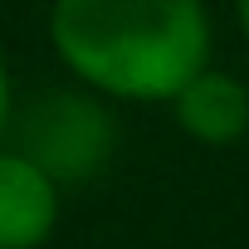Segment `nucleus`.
<instances>
[{
    "instance_id": "obj_1",
    "label": "nucleus",
    "mask_w": 249,
    "mask_h": 249,
    "mask_svg": "<svg viewBox=\"0 0 249 249\" xmlns=\"http://www.w3.org/2000/svg\"><path fill=\"white\" fill-rule=\"evenodd\" d=\"M49 49L107 103H171L215 64L205 0H49Z\"/></svg>"
},
{
    "instance_id": "obj_2",
    "label": "nucleus",
    "mask_w": 249,
    "mask_h": 249,
    "mask_svg": "<svg viewBox=\"0 0 249 249\" xmlns=\"http://www.w3.org/2000/svg\"><path fill=\"white\" fill-rule=\"evenodd\" d=\"M15 152H25L35 166H44L64 191L93 181L117 147V117L112 103L69 83V88H44L25 107H15L10 137Z\"/></svg>"
},
{
    "instance_id": "obj_3",
    "label": "nucleus",
    "mask_w": 249,
    "mask_h": 249,
    "mask_svg": "<svg viewBox=\"0 0 249 249\" xmlns=\"http://www.w3.org/2000/svg\"><path fill=\"white\" fill-rule=\"evenodd\" d=\"M64 215V186L10 142L0 147V249H44Z\"/></svg>"
},
{
    "instance_id": "obj_4",
    "label": "nucleus",
    "mask_w": 249,
    "mask_h": 249,
    "mask_svg": "<svg viewBox=\"0 0 249 249\" xmlns=\"http://www.w3.org/2000/svg\"><path fill=\"white\" fill-rule=\"evenodd\" d=\"M166 107L196 147L225 152L249 137V83L230 69H215V64L200 69Z\"/></svg>"
},
{
    "instance_id": "obj_5",
    "label": "nucleus",
    "mask_w": 249,
    "mask_h": 249,
    "mask_svg": "<svg viewBox=\"0 0 249 249\" xmlns=\"http://www.w3.org/2000/svg\"><path fill=\"white\" fill-rule=\"evenodd\" d=\"M15 73H10V59H5V49H0V147H5V137H10V122H15Z\"/></svg>"
},
{
    "instance_id": "obj_6",
    "label": "nucleus",
    "mask_w": 249,
    "mask_h": 249,
    "mask_svg": "<svg viewBox=\"0 0 249 249\" xmlns=\"http://www.w3.org/2000/svg\"><path fill=\"white\" fill-rule=\"evenodd\" d=\"M234 25H239V35L249 39V0H234Z\"/></svg>"
}]
</instances>
